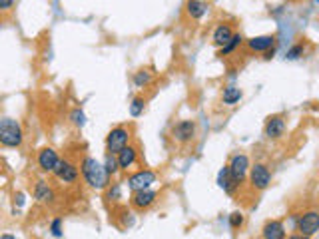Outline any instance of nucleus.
<instances>
[{
    "label": "nucleus",
    "mask_w": 319,
    "mask_h": 239,
    "mask_svg": "<svg viewBox=\"0 0 319 239\" xmlns=\"http://www.w3.org/2000/svg\"><path fill=\"white\" fill-rule=\"evenodd\" d=\"M172 136H174V140L180 143H188L194 140V136H196V124L192 122V120H182V122H178L174 128H172Z\"/></svg>",
    "instance_id": "nucleus-8"
},
{
    "label": "nucleus",
    "mask_w": 319,
    "mask_h": 239,
    "mask_svg": "<svg viewBox=\"0 0 319 239\" xmlns=\"http://www.w3.org/2000/svg\"><path fill=\"white\" fill-rule=\"evenodd\" d=\"M242 40H244V38H242V34H233V38H231L228 44L220 50V56H228V54H231L235 48L242 44Z\"/></svg>",
    "instance_id": "nucleus-22"
},
{
    "label": "nucleus",
    "mask_w": 319,
    "mask_h": 239,
    "mask_svg": "<svg viewBox=\"0 0 319 239\" xmlns=\"http://www.w3.org/2000/svg\"><path fill=\"white\" fill-rule=\"evenodd\" d=\"M144 108H146V100H144V98H134L132 104H130V114H132L134 118H138V116L144 114Z\"/></svg>",
    "instance_id": "nucleus-23"
},
{
    "label": "nucleus",
    "mask_w": 319,
    "mask_h": 239,
    "mask_svg": "<svg viewBox=\"0 0 319 239\" xmlns=\"http://www.w3.org/2000/svg\"><path fill=\"white\" fill-rule=\"evenodd\" d=\"M274 54H275V48H270L268 52H263V58H265V60H272V58H274Z\"/></svg>",
    "instance_id": "nucleus-31"
},
{
    "label": "nucleus",
    "mask_w": 319,
    "mask_h": 239,
    "mask_svg": "<svg viewBox=\"0 0 319 239\" xmlns=\"http://www.w3.org/2000/svg\"><path fill=\"white\" fill-rule=\"evenodd\" d=\"M244 225V214L242 212H233L229 215V227L231 229H240Z\"/></svg>",
    "instance_id": "nucleus-25"
},
{
    "label": "nucleus",
    "mask_w": 319,
    "mask_h": 239,
    "mask_svg": "<svg viewBox=\"0 0 319 239\" xmlns=\"http://www.w3.org/2000/svg\"><path fill=\"white\" fill-rule=\"evenodd\" d=\"M152 184H156V173H154L152 169H140V171L132 173V175L128 177V186H130L132 191L146 190V188H150Z\"/></svg>",
    "instance_id": "nucleus-6"
},
{
    "label": "nucleus",
    "mask_w": 319,
    "mask_h": 239,
    "mask_svg": "<svg viewBox=\"0 0 319 239\" xmlns=\"http://www.w3.org/2000/svg\"><path fill=\"white\" fill-rule=\"evenodd\" d=\"M285 134V120L281 116H272V118L265 122V136L272 138V140H277Z\"/></svg>",
    "instance_id": "nucleus-13"
},
{
    "label": "nucleus",
    "mask_w": 319,
    "mask_h": 239,
    "mask_svg": "<svg viewBox=\"0 0 319 239\" xmlns=\"http://www.w3.org/2000/svg\"><path fill=\"white\" fill-rule=\"evenodd\" d=\"M122 197V191H120V184H114L110 190H108V193H106V199H110V201H118Z\"/></svg>",
    "instance_id": "nucleus-28"
},
{
    "label": "nucleus",
    "mask_w": 319,
    "mask_h": 239,
    "mask_svg": "<svg viewBox=\"0 0 319 239\" xmlns=\"http://www.w3.org/2000/svg\"><path fill=\"white\" fill-rule=\"evenodd\" d=\"M231 38H233V30H231V26H228V24H220L214 30V44L218 48H224Z\"/></svg>",
    "instance_id": "nucleus-16"
},
{
    "label": "nucleus",
    "mask_w": 319,
    "mask_h": 239,
    "mask_svg": "<svg viewBox=\"0 0 319 239\" xmlns=\"http://www.w3.org/2000/svg\"><path fill=\"white\" fill-rule=\"evenodd\" d=\"M229 177H231V184L233 186H240L244 180H246V175L250 173V160H248V156L246 154H235L233 158H231V162H229Z\"/></svg>",
    "instance_id": "nucleus-4"
},
{
    "label": "nucleus",
    "mask_w": 319,
    "mask_h": 239,
    "mask_svg": "<svg viewBox=\"0 0 319 239\" xmlns=\"http://www.w3.org/2000/svg\"><path fill=\"white\" fill-rule=\"evenodd\" d=\"M150 80H152V74L150 72H146V70H140L136 72V76H134V84L136 86H146V84H150Z\"/></svg>",
    "instance_id": "nucleus-24"
},
{
    "label": "nucleus",
    "mask_w": 319,
    "mask_h": 239,
    "mask_svg": "<svg viewBox=\"0 0 319 239\" xmlns=\"http://www.w3.org/2000/svg\"><path fill=\"white\" fill-rule=\"evenodd\" d=\"M104 166H106V169H108V173H110V175L118 173V169H120L118 156H116V154H110V152H106V162H104Z\"/></svg>",
    "instance_id": "nucleus-21"
},
{
    "label": "nucleus",
    "mask_w": 319,
    "mask_h": 239,
    "mask_svg": "<svg viewBox=\"0 0 319 239\" xmlns=\"http://www.w3.org/2000/svg\"><path fill=\"white\" fill-rule=\"evenodd\" d=\"M185 12L192 20H200L204 18V14L207 12V4L202 2V0H188L185 2Z\"/></svg>",
    "instance_id": "nucleus-17"
},
{
    "label": "nucleus",
    "mask_w": 319,
    "mask_h": 239,
    "mask_svg": "<svg viewBox=\"0 0 319 239\" xmlns=\"http://www.w3.org/2000/svg\"><path fill=\"white\" fill-rule=\"evenodd\" d=\"M274 44L275 36H272V34H268V36H253V38L248 40V46L253 52H268L270 48H274Z\"/></svg>",
    "instance_id": "nucleus-15"
},
{
    "label": "nucleus",
    "mask_w": 319,
    "mask_h": 239,
    "mask_svg": "<svg viewBox=\"0 0 319 239\" xmlns=\"http://www.w3.org/2000/svg\"><path fill=\"white\" fill-rule=\"evenodd\" d=\"M72 120H74V124H78V126H82V124H84V114L76 110V112L72 114Z\"/></svg>",
    "instance_id": "nucleus-29"
},
{
    "label": "nucleus",
    "mask_w": 319,
    "mask_h": 239,
    "mask_svg": "<svg viewBox=\"0 0 319 239\" xmlns=\"http://www.w3.org/2000/svg\"><path fill=\"white\" fill-rule=\"evenodd\" d=\"M218 186H220L222 190H226V191H231V188H233L231 177H229V167L228 166L220 171V175H218Z\"/></svg>",
    "instance_id": "nucleus-20"
},
{
    "label": "nucleus",
    "mask_w": 319,
    "mask_h": 239,
    "mask_svg": "<svg viewBox=\"0 0 319 239\" xmlns=\"http://www.w3.org/2000/svg\"><path fill=\"white\" fill-rule=\"evenodd\" d=\"M22 140L24 136L20 124L12 118H2V122H0V143L4 147H18Z\"/></svg>",
    "instance_id": "nucleus-2"
},
{
    "label": "nucleus",
    "mask_w": 319,
    "mask_h": 239,
    "mask_svg": "<svg viewBox=\"0 0 319 239\" xmlns=\"http://www.w3.org/2000/svg\"><path fill=\"white\" fill-rule=\"evenodd\" d=\"M301 56H303V44H296V46H291L287 50V58L289 60H297Z\"/></svg>",
    "instance_id": "nucleus-27"
},
{
    "label": "nucleus",
    "mask_w": 319,
    "mask_h": 239,
    "mask_svg": "<svg viewBox=\"0 0 319 239\" xmlns=\"http://www.w3.org/2000/svg\"><path fill=\"white\" fill-rule=\"evenodd\" d=\"M52 173H54L58 180H62L64 184H74V182L78 180V167L74 166V164H70V162H66V160H60L56 169H54Z\"/></svg>",
    "instance_id": "nucleus-10"
},
{
    "label": "nucleus",
    "mask_w": 319,
    "mask_h": 239,
    "mask_svg": "<svg viewBox=\"0 0 319 239\" xmlns=\"http://www.w3.org/2000/svg\"><path fill=\"white\" fill-rule=\"evenodd\" d=\"M315 2H319V0H315Z\"/></svg>",
    "instance_id": "nucleus-32"
},
{
    "label": "nucleus",
    "mask_w": 319,
    "mask_h": 239,
    "mask_svg": "<svg viewBox=\"0 0 319 239\" xmlns=\"http://www.w3.org/2000/svg\"><path fill=\"white\" fill-rule=\"evenodd\" d=\"M116 156H118V162H120V169H124V171H128V169L138 162V150L134 145L122 147Z\"/></svg>",
    "instance_id": "nucleus-12"
},
{
    "label": "nucleus",
    "mask_w": 319,
    "mask_h": 239,
    "mask_svg": "<svg viewBox=\"0 0 319 239\" xmlns=\"http://www.w3.org/2000/svg\"><path fill=\"white\" fill-rule=\"evenodd\" d=\"M250 182L255 190H268L270 184H272V173L268 166L263 164H255L250 167Z\"/></svg>",
    "instance_id": "nucleus-5"
},
{
    "label": "nucleus",
    "mask_w": 319,
    "mask_h": 239,
    "mask_svg": "<svg viewBox=\"0 0 319 239\" xmlns=\"http://www.w3.org/2000/svg\"><path fill=\"white\" fill-rule=\"evenodd\" d=\"M34 197L38 201H42V203H50L54 199V191H52V188L46 182H38L36 188H34Z\"/></svg>",
    "instance_id": "nucleus-18"
},
{
    "label": "nucleus",
    "mask_w": 319,
    "mask_h": 239,
    "mask_svg": "<svg viewBox=\"0 0 319 239\" xmlns=\"http://www.w3.org/2000/svg\"><path fill=\"white\" fill-rule=\"evenodd\" d=\"M130 138H132L130 128L118 126V128H114V130H110V134L106 136V152H110V154H118L122 147H126V145H128Z\"/></svg>",
    "instance_id": "nucleus-3"
},
{
    "label": "nucleus",
    "mask_w": 319,
    "mask_h": 239,
    "mask_svg": "<svg viewBox=\"0 0 319 239\" xmlns=\"http://www.w3.org/2000/svg\"><path fill=\"white\" fill-rule=\"evenodd\" d=\"M12 4H14V0H0V8H2V12H8V10L12 8Z\"/></svg>",
    "instance_id": "nucleus-30"
},
{
    "label": "nucleus",
    "mask_w": 319,
    "mask_h": 239,
    "mask_svg": "<svg viewBox=\"0 0 319 239\" xmlns=\"http://www.w3.org/2000/svg\"><path fill=\"white\" fill-rule=\"evenodd\" d=\"M261 237L265 239H283L285 237V227H283V223L281 221H268L265 225H263V229H261Z\"/></svg>",
    "instance_id": "nucleus-14"
},
{
    "label": "nucleus",
    "mask_w": 319,
    "mask_h": 239,
    "mask_svg": "<svg viewBox=\"0 0 319 239\" xmlns=\"http://www.w3.org/2000/svg\"><path fill=\"white\" fill-rule=\"evenodd\" d=\"M58 162H60V158H58L56 150L44 147V150L38 152V167H40L42 171H54L56 166H58Z\"/></svg>",
    "instance_id": "nucleus-11"
},
{
    "label": "nucleus",
    "mask_w": 319,
    "mask_h": 239,
    "mask_svg": "<svg viewBox=\"0 0 319 239\" xmlns=\"http://www.w3.org/2000/svg\"><path fill=\"white\" fill-rule=\"evenodd\" d=\"M156 197H158V191L150 190V188L138 190L132 193V207L138 210V212H144V210H148L150 205H154Z\"/></svg>",
    "instance_id": "nucleus-9"
},
{
    "label": "nucleus",
    "mask_w": 319,
    "mask_h": 239,
    "mask_svg": "<svg viewBox=\"0 0 319 239\" xmlns=\"http://www.w3.org/2000/svg\"><path fill=\"white\" fill-rule=\"evenodd\" d=\"M242 96H244V92H242L237 86H228V88H224L222 100H224L226 106H233V104H237V102L242 100Z\"/></svg>",
    "instance_id": "nucleus-19"
},
{
    "label": "nucleus",
    "mask_w": 319,
    "mask_h": 239,
    "mask_svg": "<svg viewBox=\"0 0 319 239\" xmlns=\"http://www.w3.org/2000/svg\"><path fill=\"white\" fill-rule=\"evenodd\" d=\"M297 229L301 231L303 237H311L319 231V212H307L299 217Z\"/></svg>",
    "instance_id": "nucleus-7"
},
{
    "label": "nucleus",
    "mask_w": 319,
    "mask_h": 239,
    "mask_svg": "<svg viewBox=\"0 0 319 239\" xmlns=\"http://www.w3.org/2000/svg\"><path fill=\"white\" fill-rule=\"evenodd\" d=\"M50 231H52L54 237H62V235H64V231H62V219H60V217H56V219L50 223Z\"/></svg>",
    "instance_id": "nucleus-26"
},
{
    "label": "nucleus",
    "mask_w": 319,
    "mask_h": 239,
    "mask_svg": "<svg viewBox=\"0 0 319 239\" xmlns=\"http://www.w3.org/2000/svg\"><path fill=\"white\" fill-rule=\"evenodd\" d=\"M82 175H84V182L90 186L92 190H106L110 186V173L104 164H100L96 158H84L82 160Z\"/></svg>",
    "instance_id": "nucleus-1"
}]
</instances>
